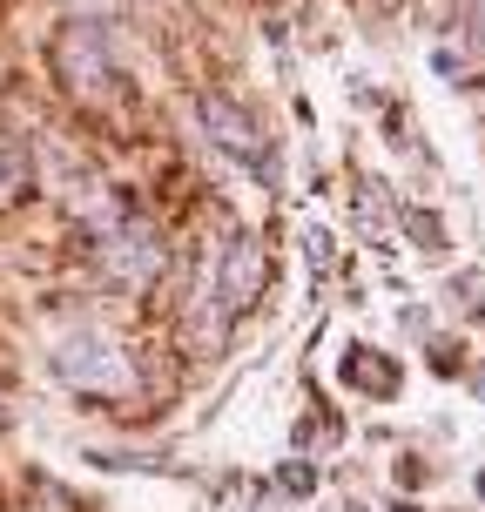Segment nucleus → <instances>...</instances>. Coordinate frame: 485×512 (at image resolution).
Listing matches in <instances>:
<instances>
[{
  "label": "nucleus",
  "instance_id": "1",
  "mask_svg": "<svg viewBox=\"0 0 485 512\" xmlns=\"http://www.w3.org/2000/svg\"><path fill=\"white\" fill-rule=\"evenodd\" d=\"M203 122H209V135H223V149H230L236 162H250L256 176H270V149H263V135H256L250 122H236V108L223 102V95H209V102H203Z\"/></svg>",
  "mask_w": 485,
  "mask_h": 512
},
{
  "label": "nucleus",
  "instance_id": "2",
  "mask_svg": "<svg viewBox=\"0 0 485 512\" xmlns=\"http://www.w3.org/2000/svg\"><path fill=\"white\" fill-rule=\"evenodd\" d=\"M256 283H263V256H256L250 236H236L230 250H223V317L243 310V297H250Z\"/></svg>",
  "mask_w": 485,
  "mask_h": 512
},
{
  "label": "nucleus",
  "instance_id": "3",
  "mask_svg": "<svg viewBox=\"0 0 485 512\" xmlns=\"http://www.w3.org/2000/svg\"><path fill=\"white\" fill-rule=\"evenodd\" d=\"M14 182H21V169H14V155L0 149V203H7V196H14Z\"/></svg>",
  "mask_w": 485,
  "mask_h": 512
}]
</instances>
